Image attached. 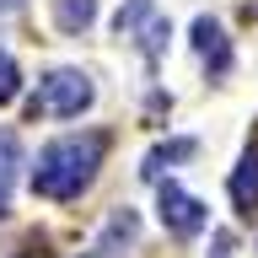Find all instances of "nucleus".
Instances as JSON below:
<instances>
[{
    "label": "nucleus",
    "instance_id": "obj_1",
    "mask_svg": "<svg viewBox=\"0 0 258 258\" xmlns=\"http://www.w3.org/2000/svg\"><path fill=\"white\" fill-rule=\"evenodd\" d=\"M102 151H108V135H64V140L43 145L38 151V167H32V188L43 199H81L92 188L97 167H102Z\"/></svg>",
    "mask_w": 258,
    "mask_h": 258
},
{
    "label": "nucleus",
    "instance_id": "obj_2",
    "mask_svg": "<svg viewBox=\"0 0 258 258\" xmlns=\"http://www.w3.org/2000/svg\"><path fill=\"white\" fill-rule=\"evenodd\" d=\"M92 97H97L92 76L59 64V70H48V76L38 81V97L27 102V113L32 118H38V113H43V118H81V113L92 108Z\"/></svg>",
    "mask_w": 258,
    "mask_h": 258
},
{
    "label": "nucleus",
    "instance_id": "obj_3",
    "mask_svg": "<svg viewBox=\"0 0 258 258\" xmlns=\"http://www.w3.org/2000/svg\"><path fill=\"white\" fill-rule=\"evenodd\" d=\"M156 205H161V226H167L172 237H199V231H205V221H210V210L199 205L188 188H177V183H161Z\"/></svg>",
    "mask_w": 258,
    "mask_h": 258
},
{
    "label": "nucleus",
    "instance_id": "obj_4",
    "mask_svg": "<svg viewBox=\"0 0 258 258\" xmlns=\"http://www.w3.org/2000/svg\"><path fill=\"white\" fill-rule=\"evenodd\" d=\"M113 27H118V38H140L145 59H156V54H161V38H167V22L156 16V6H151V0H129L124 11L113 16Z\"/></svg>",
    "mask_w": 258,
    "mask_h": 258
},
{
    "label": "nucleus",
    "instance_id": "obj_5",
    "mask_svg": "<svg viewBox=\"0 0 258 258\" xmlns=\"http://www.w3.org/2000/svg\"><path fill=\"white\" fill-rule=\"evenodd\" d=\"M231 205H237L242 215L258 210V151H247V156L237 161V172H231Z\"/></svg>",
    "mask_w": 258,
    "mask_h": 258
},
{
    "label": "nucleus",
    "instance_id": "obj_6",
    "mask_svg": "<svg viewBox=\"0 0 258 258\" xmlns=\"http://www.w3.org/2000/svg\"><path fill=\"white\" fill-rule=\"evenodd\" d=\"M194 48H199V54L210 59V70H215V76H221L226 64H231V48H226V32L215 27L210 16H199V22H194Z\"/></svg>",
    "mask_w": 258,
    "mask_h": 258
},
{
    "label": "nucleus",
    "instance_id": "obj_7",
    "mask_svg": "<svg viewBox=\"0 0 258 258\" xmlns=\"http://www.w3.org/2000/svg\"><path fill=\"white\" fill-rule=\"evenodd\" d=\"M97 22V0H54V27L59 32H86Z\"/></svg>",
    "mask_w": 258,
    "mask_h": 258
},
{
    "label": "nucleus",
    "instance_id": "obj_8",
    "mask_svg": "<svg viewBox=\"0 0 258 258\" xmlns=\"http://www.w3.org/2000/svg\"><path fill=\"white\" fill-rule=\"evenodd\" d=\"M16 167H22V151H16V135L0 129V215L11 210V188H16Z\"/></svg>",
    "mask_w": 258,
    "mask_h": 258
},
{
    "label": "nucleus",
    "instance_id": "obj_9",
    "mask_svg": "<svg viewBox=\"0 0 258 258\" xmlns=\"http://www.w3.org/2000/svg\"><path fill=\"white\" fill-rule=\"evenodd\" d=\"M16 92H22V70H16V59L0 48V108H6V102H16Z\"/></svg>",
    "mask_w": 258,
    "mask_h": 258
},
{
    "label": "nucleus",
    "instance_id": "obj_10",
    "mask_svg": "<svg viewBox=\"0 0 258 258\" xmlns=\"http://www.w3.org/2000/svg\"><path fill=\"white\" fill-rule=\"evenodd\" d=\"M177 156H194V140H172V145H161V151H151L145 156V177H156L161 161H177Z\"/></svg>",
    "mask_w": 258,
    "mask_h": 258
}]
</instances>
